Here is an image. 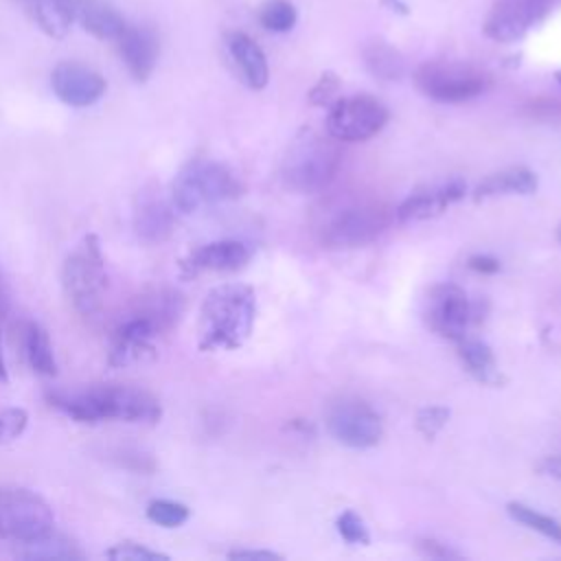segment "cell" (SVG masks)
<instances>
[{
  "instance_id": "obj_1",
  "label": "cell",
  "mask_w": 561,
  "mask_h": 561,
  "mask_svg": "<svg viewBox=\"0 0 561 561\" xmlns=\"http://www.w3.org/2000/svg\"><path fill=\"white\" fill-rule=\"evenodd\" d=\"M46 401L79 423L125 421V423H158L162 416L160 401L134 386H92L79 392L50 390Z\"/></svg>"
},
{
  "instance_id": "obj_2",
  "label": "cell",
  "mask_w": 561,
  "mask_h": 561,
  "mask_svg": "<svg viewBox=\"0 0 561 561\" xmlns=\"http://www.w3.org/2000/svg\"><path fill=\"white\" fill-rule=\"evenodd\" d=\"M256 296L250 285L224 283L213 287L199 307V351H234L254 329Z\"/></svg>"
},
{
  "instance_id": "obj_3",
  "label": "cell",
  "mask_w": 561,
  "mask_h": 561,
  "mask_svg": "<svg viewBox=\"0 0 561 561\" xmlns=\"http://www.w3.org/2000/svg\"><path fill=\"white\" fill-rule=\"evenodd\" d=\"M340 167L335 138L313 129H300L289 142L280 162L283 184L300 195H311L329 186Z\"/></svg>"
},
{
  "instance_id": "obj_4",
  "label": "cell",
  "mask_w": 561,
  "mask_h": 561,
  "mask_svg": "<svg viewBox=\"0 0 561 561\" xmlns=\"http://www.w3.org/2000/svg\"><path fill=\"white\" fill-rule=\"evenodd\" d=\"M241 191L243 184L230 167L217 160L195 158L178 171L171 184V204L182 213H195L204 206L234 199Z\"/></svg>"
},
{
  "instance_id": "obj_5",
  "label": "cell",
  "mask_w": 561,
  "mask_h": 561,
  "mask_svg": "<svg viewBox=\"0 0 561 561\" xmlns=\"http://www.w3.org/2000/svg\"><path fill=\"white\" fill-rule=\"evenodd\" d=\"M61 285L77 313L92 316L99 311L107 287V274L96 234H85L83 241L66 256Z\"/></svg>"
},
{
  "instance_id": "obj_6",
  "label": "cell",
  "mask_w": 561,
  "mask_h": 561,
  "mask_svg": "<svg viewBox=\"0 0 561 561\" xmlns=\"http://www.w3.org/2000/svg\"><path fill=\"white\" fill-rule=\"evenodd\" d=\"M414 85L421 94L438 103H465L491 85L486 70L469 61L434 59L425 61L414 70Z\"/></svg>"
},
{
  "instance_id": "obj_7",
  "label": "cell",
  "mask_w": 561,
  "mask_h": 561,
  "mask_svg": "<svg viewBox=\"0 0 561 561\" xmlns=\"http://www.w3.org/2000/svg\"><path fill=\"white\" fill-rule=\"evenodd\" d=\"M55 526L50 504L28 489H0V537L18 543L35 541Z\"/></svg>"
},
{
  "instance_id": "obj_8",
  "label": "cell",
  "mask_w": 561,
  "mask_h": 561,
  "mask_svg": "<svg viewBox=\"0 0 561 561\" xmlns=\"http://www.w3.org/2000/svg\"><path fill=\"white\" fill-rule=\"evenodd\" d=\"M388 123V110L370 94L342 96L329 105L327 134L340 142H364Z\"/></svg>"
},
{
  "instance_id": "obj_9",
  "label": "cell",
  "mask_w": 561,
  "mask_h": 561,
  "mask_svg": "<svg viewBox=\"0 0 561 561\" xmlns=\"http://www.w3.org/2000/svg\"><path fill=\"white\" fill-rule=\"evenodd\" d=\"M425 324L440 337L451 342L467 335V331L480 320L478 307L467 298L465 289L454 283L434 285L423 302Z\"/></svg>"
},
{
  "instance_id": "obj_10",
  "label": "cell",
  "mask_w": 561,
  "mask_h": 561,
  "mask_svg": "<svg viewBox=\"0 0 561 561\" xmlns=\"http://www.w3.org/2000/svg\"><path fill=\"white\" fill-rule=\"evenodd\" d=\"M388 226V213L379 204H348L322 226L327 248H357L377 239Z\"/></svg>"
},
{
  "instance_id": "obj_11",
  "label": "cell",
  "mask_w": 561,
  "mask_h": 561,
  "mask_svg": "<svg viewBox=\"0 0 561 561\" xmlns=\"http://www.w3.org/2000/svg\"><path fill=\"white\" fill-rule=\"evenodd\" d=\"M324 423L329 434L351 449L375 447L383 436V423L379 414L368 403L357 399L335 401L327 410Z\"/></svg>"
},
{
  "instance_id": "obj_12",
  "label": "cell",
  "mask_w": 561,
  "mask_h": 561,
  "mask_svg": "<svg viewBox=\"0 0 561 561\" xmlns=\"http://www.w3.org/2000/svg\"><path fill=\"white\" fill-rule=\"evenodd\" d=\"M550 9V0H497L482 31L493 42H517L522 39Z\"/></svg>"
},
{
  "instance_id": "obj_13",
  "label": "cell",
  "mask_w": 561,
  "mask_h": 561,
  "mask_svg": "<svg viewBox=\"0 0 561 561\" xmlns=\"http://www.w3.org/2000/svg\"><path fill=\"white\" fill-rule=\"evenodd\" d=\"M50 88L55 96L70 107H90L107 90L105 77L81 64V61H59L50 72Z\"/></svg>"
},
{
  "instance_id": "obj_14",
  "label": "cell",
  "mask_w": 561,
  "mask_h": 561,
  "mask_svg": "<svg viewBox=\"0 0 561 561\" xmlns=\"http://www.w3.org/2000/svg\"><path fill=\"white\" fill-rule=\"evenodd\" d=\"M467 193V186L460 178H449L410 193L397 208L394 219L399 224H414L440 217L451 204L460 202Z\"/></svg>"
},
{
  "instance_id": "obj_15",
  "label": "cell",
  "mask_w": 561,
  "mask_h": 561,
  "mask_svg": "<svg viewBox=\"0 0 561 561\" xmlns=\"http://www.w3.org/2000/svg\"><path fill=\"white\" fill-rule=\"evenodd\" d=\"M158 335V329L147 318L131 313L112 333L107 364L114 368H123L153 357V340Z\"/></svg>"
},
{
  "instance_id": "obj_16",
  "label": "cell",
  "mask_w": 561,
  "mask_h": 561,
  "mask_svg": "<svg viewBox=\"0 0 561 561\" xmlns=\"http://www.w3.org/2000/svg\"><path fill=\"white\" fill-rule=\"evenodd\" d=\"M116 46L131 79L145 83L153 75L160 57V39L156 31L151 26L127 24L123 35L116 39Z\"/></svg>"
},
{
  "instance_id": "obj_17",
  "label": "cell",
  "mask_w": 561,
  "mask_h": 561,
  "mask_svg": "<svg viewBox=\"0 0 561 561\" xmlns=\"http://www.w3.org/2000/svg\"><path fill=\"white\" fill-rule=\"evenodd\" d=\"M250 261V250L245 243L234 241V239H221V241H210L193 252H188L182 261L180 267L186 276H197L202 272H237Z\"/></svg>"
},
{
  "instance_id": "obj_18",
  "label": "cell",
  "mask_w": 561,
  "mask_h": 561,
  "mask_svg": "<svg viewBox=\"0 0 561 561\" xmlns=\"http://www.w3.org/2000/svg\"><path fill=\"white\" fill-rule=\"evenodd\" d=\"M175 228V206L156 193H140L134 210V230L145 243H162Z\"/></svg>"
},
{
  "instance_id": "obj_19",
  "label": "cell",
  "mask_w": 561,
  "mask_h": 561,
  "mask_svg": "<svg viewBox=\"0 0 561 561\" xmlns=\"http://www.w3.org/2000/svg\"><path fill=\"white\" fill-rule=\"evenodd\" d=\"M228 55L241 77V81L250 90H263L270 81V66L261 46L241 31H230L226 35Z\"/></svg>"
},
{
  "instance_id": "obj_20",
  "label": "cell",
  "mask_w": 561,
  "mask_h": 561,
  "mask_svg": "<svg viewBox=\"0 0 561 561\" xmlns=\"http://www.w3.org/2000/svg\"><path fill=\"white\" fill-rule=\"evenodd\" d=\"M75 22L81 24L92 37L103 42H116L127 28L125 15L107 0H72Z\"/></svg>"
},
{
  "instance_id": "obj_21",
  "label": "cell",
  "mask_w": 561,
  "mask_h": 561,
  "mask_svg": "<svg viewBox=\"0 0 561 561\" xmlns=\"http://www.w3.org/2000/svg\"><path fill=\"white\" fill-rule=\"evenodd\" d=\"M456 353L458 359L462 364V368L482 386H491V388H500L506 383L504 373L500 370V364L491 351L489 344H484L482 340L476 337H460L456 340Z\"/></svg>"
},
{
  "instance_id": "obj_22",
  "label": "cell",
  "mask_w": 561,
  "mask_h": 561,
  "mask_svg": "<svg viewBox=\"0 0 561 561\" xmlns=\"http://www.w3.org/2000/svg\"><path fill=\"white\" fill-rule=\"evenodd\" d=\"M134 313L147 318L158 329V333H167L180 322L184 313V298L175 289L158 287L138 298Z\"/></svg>"
},
{
  "instance_id": "obj_23",
  "label": "cell",
  "mask_w": 561,
  "mask_h": 561,
  "mask_svg": "<svg viewBox=\"0 0 561 561\" xmlns=\"http://www.w3.org/2000/svg\"><path fill=\"white\" fill-rule=\"evenodd\" d=\"M537 175L528 167H506L486 175L473 188V202L491 199L497 195H530L537 191Z\"/></svg>"
},
{
  "instance_id": "obj_24",
  "label": "cell",
  "mask_w": 561,
  "mask_h": 561,
  "mask_svg": "<svg viewBox=\"0 0 561 561\" xmlns=\"http://www.w3.org/2000/svg\"><path fill=\"white\" fill-rule=\"evenodd\" d=\"M22 9L37 24V28L53 39L66 37L75 22L72 0H24Z\"/></svg>"
},
{
  "instance_id": "obj_25",
  "label": "cell",
  "mask_w": 561,
  "mask_h": 561,
  "mask_svg": "<svg viewBox=\"0 0 561 561\" xmlns=\"http://www.w3.org/2000/svg\"><path fill=\"white\" fill-rule=\"evenodd\" d=\"M22 346H24V355L28 366L44 377H53L57 375V362H55V353H53V344L50 337L46 333V329L39 322H26L24 327V335H22Z\"/></svg>"
},
{
  "instance_id": "obj_26",
  "label": "cell",
  "mask_w": 561,
  "mask_h": 561,
  "mask_svg": "<svg viewBox=\"0 0 561 561\" xmlns=\"http://www.w3.org/2000/svg\"><path fill=\"white\" fill-rule=\"evenodd\" d=\"M20 557L31 559V561H39V559H44V561H72V559H81L83 552L66 535H59V533L50 530L48 535H44L35 541L22 543Z\"/></svg>"
},
{
  "instance_id": "obj_27",
  "label": "cell",
  "mask_w": 561,
  "mask_h": 561,
  "mask_svg": "<svg viewBox=\"0 0 561 561\" xmlns=\"http://www.w3.org/2000/svg\"><path fill=\"white\" fill-rule=\"evenodd\" d=\"M364 61L368 66V70L383 81H394L401 79V75L405 72V61L399 55L397 48H392L386 42H373L366 46L364 50Z\"/></svg>"
},
{
  "instance_id": "obj_28",
  "label": "cell",
  "mask_w": 561,
  "mask_h": 561,
  "mask_svg": "<svg viewBox=\"0 0 561 561\" xmlns=\"http://www.w3.org/2000/svg\"><path fill=\"white\" fill-rule=\"evenodd\" d=\"M506 513L511 515V519H515L517 524L543 535L546 539L554 541V543H561V522L550 517V515H543L522 502H508L506 504Z\"/></svg>"
},
{
  "instance_id": "obj_29",
  "label": "cell",
  "mask_w": 561,
  "mask_h": 561,
  "mask_svg": "<svg viewBox=\"0 0 561 561\" xmlns=\"http://www.w3.org/2000/svg\"><path fill=\"white\" fill-rule=\"evenodd\" d=\"M259 22L272 33H285L296 24V9L287 0H265L259 7Z\"/></svg>"
},
{
  "instance_id": "obj_30",
  "label": "cell",
  "mask_w": 561,
  "mask_h": 561,
  "mask_svg": "<svg viewBox=\"0 0 561 561\" xmlns=\"http://www.w3.org/2000/svg\"><path fill=\"white\" fill-rule=\"evenodd\" d=\"M147 519L162 526V528H178L182 526L188 517H191V511L186 504L182 502H175V500H151L147 504Z\"/></svg>"
},
{
  "instance_id": "obj_31",
  "label": "cell",
  "mask_w": 561,
  "mask_h": 561,
  "mask_svg": "<svg viewBox=\"0 0 561 561\" xmlns=\"http://www.w3.org/2000/svg\"><path fill=\"white\" fill-rule=\"evenodd\" d=\"M105 557L112 561H167L169 554L151 550L138 541H118L105 550Z\"/></svg>"
},
{
  "instance_id": "obj_32",
  "label": "cell",
  "mask_w": 561,
  "mask_h": 561,
  "mask_svg": "<svg viewBox=\"0 0 561 561\" xmlns=\"http://www.w3.org/2000/svg\"><path fill=\"white\" fill-rule=\"evenodd\" d=\"M28 425V412L24 408L11 405L0 410V445L13 443L22 436V432Z\"/></svg>"
},
{
  "instance_id": "obj_33",
  "label": "cell",
  "mask_w": 561,
  "mask_h": 561,
  "mask_svg": "<svg viewBox=\"0 0 561 561\" xmlns=\"http://www.w3.org/2000/svg\"><path fill=\"white\" fill-rule=\"evenodd\" d=\"M340 77L331 70L322 72L320 79L313 83V88L309 90L307 99L311 105L316 107H329L331 103H335L340 96Z\"/></svg>"
},
{
  "instance_id": "obj_34",
  "label": "cell",
  "mask_w": 561,
  "mask_h": 561,
  "mask_svg": "<svg viewBox=\"0 0 561 561\" xmlns=\"http://www.w3.org/2000/svg\"><path fill=\"white\" fill-rule=\"evenodd\" d=\"M449 421V410L445 405H427V408H421L416 412V430L427 438L432 440L443 427L445 423Z\"/></svg>"
},
{
  "instance_id": "obj_35",
  "label": "cell",
  "mask_w": 561,
  "mask_h": 561,
  "mask_svg": "<svg viewBox=\"0 0 561 561\" xmlns=\"http://www.w3.org/2000/svg\"><path fill=\"white\" fill-rule=\"evenodd\" d=\"M335 526H337V533L342 535V539L348 541V543H362V546H366V543L370 541V535H368V530H366L362 517H359L357 513H353V511H344V513L337 517Z\"/></svg>"
},
{
  "instance_id": "obj_36",
  "label": "cell",
  "mask_w": 561,
  "mask_h": 561,
  "mask_svg": "<svg viewBox=\"0 0 561 561\" xmlns=\"http://www.w3.org/2000/svg\"><path fill=\"white\" fill-rule=\"evenodd\" d=\"M416 550L423 554V557H430V559H460L462 554L451 550L447 543L443 541H436V539H419L416 541Z\"/></svg>"
},
{
  "instance_id": "obj_37",
  "label": "cell",
  "mask_w": 561,
  "mask_h": 561,
  "mask_svg": "<svg viewBox=\"0 0 561 561\" xmlns=\"http://www.w3.org/2000/svg\"><path fill=\"white\" fill-rule=\"evenodd\" d=\"M228 559L234 561H280L283 554L272 552V550H250V548H239V550H230Z\"/></svg>"
},
{
  "instance_id": "obj_38",
  "label": "cell",
  "mask_w": 561,
  "mask_h": 561,
  "mask_svg": "<svg viewBox=\"0 0 561 561\" xmlns=\"http://www.w3.org/2000/svg\"><path fill=\"white\" fill-rule=\"evenodd\" d=\"M467 265L478 274H495L500 270V261L489 254H473V256H469Z\"/></svg>"
},
{
  "instance_id": "obj_39",
  "label": "cell",
  "mask_w": 561,
  "mask_h": 561,
  "mask_svg": "<svg viewBox=\"0 0 561 561\" xmlns=\"http://www.w3.org/2000/svg\"><path fill=\"white\" fill-rule=\"evenodd\" d=\"M537 469L548 476V478H554L561 482V456H546L541 458V462L537 465Z\"/></svg>"
},
{
  "instance_id": "obj_40",
  "label": "cell",
  "mask_w": 561,
  "mask_h": 561,
  "mask_svg": "<svg viewBox=\"0 0 561 561\" xmlns=\"http://www.w3.org/2000/svg\"><path fill=\"white\" fill-rule=\"evenodd\" d=\"M9 307H11V294H9L7 280H4V276H2V272H0V318L7 316Z\"/></svg>"
},
{
  "instance_id": "obj_41",
  "label": "cell",
  "mask_w": 561,
  "mask_h": 561,
  "mask_svg": "<svg viewBox=\"0 0 561 561\" xmlns=\"http://www.w3.org/2000/svg\"><path fill=\"white\" fill-rule=\"evenodd\" d=\"M0 381H9L7 364H4V353H2V335H0Z\"/></svg>"
},
{
  "instance_id": "obj_42",
  "label": "cell",
  "mask_w": 561,
  "mask_h": 561,
  "mask_svg": "<svg viewBox=\"0 0 561 561\" xmlns=\"http://www.w3.org/2000/svg\"><path fill=\"white\" fill-rule=\"evenodd\" d=\"M383 2H388L390 7H397V11H401V13H408V7L403 2H399V0H383Z\"/></svg>"
},
{
  "instance_id": "obj_43",
  "label": "cell",
  "mask_w": 561,
  "mask_h": 561,
  "mask_svg": "<svg viewBox=\"0 0 561 561\" xmlns=\"http://www.w3.org/2000/svg\"><path fill=\"white\" fill-rule=\"evenodd\" d=\"M557 239L561 241V224H559V228H557Z\"/></svg>"
},
{
  "instance_id": "obj_44",
  "label": "cell",
  "mask_w": 561,
  "mask_h": 561,
  "mask_svg": "<svg viewBox=\"0 0 561 561\" xmlns=\"http://www.w3.org/2000/svg\"><path fill=\"white\" fill-rule=\"evenodd\" d=\"M557 81H559V83H561V70H559V72H557Z\"/></svg>"
},
{
  "instance_id": "obj_45",
  "label": "cell",
  "mask_w": 561,
  "mask_h": 561,
  "mask_svg": "<svg viewBox=\"0 0 561 561\" xmlns=\"http://www.w3.org/2000/svg\"><path fill=\"white\" fill-rule=\"evenodd\" d=\"M15 2H18V4H20V7H22V2H24V0H15Z\"/></svg>"
}]
</instances>
